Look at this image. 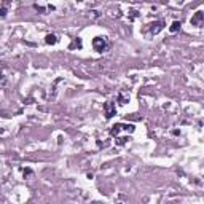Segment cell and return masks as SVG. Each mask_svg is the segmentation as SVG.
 <instances>
[{"mask_svg": "<svg viewBox=\"0 0 204 204\" xmlns=\"http://www.w3.org/2000/svg\"><path fill=\"white\" fill-rule=\"evenodd\" d=\"M128 140H129L128 137H121V139H118V144H120V145H123V144L128 142Z\"/></svg>", "mask_w": 204, "mask_h": 204, "instance_id": "9c48e42d", "label": "cell"}, {"mask_svg": "<svg viewBox=\"0 0 204 204\" xmlns=\"http://www.w3.org/2000/svg\"><path fill=\"white\" fill-rule=\"evenodd\" d=\"M70 50H75V48H78V50H81V40L78 38V37H77L73 41H72V43H70Z\"/></svg>", "mask_w": 204, "mask_h": 204, "instance_id": "8992f818", "label": "cell"}, {"mask_svg": "<svg viewBox=\"0 0 204 204\" xmlns=\"http://www.w3.org/2000/svg\"><path fill=\"white\" fill-rule=\"evenodd\" d=\"M180 26H182V24H180V21H174V23L171 24V27H169V30L174 34V32H177V30L180 29Z\"/></svg>", "mask_w": 204, "mask_h": 204, "instance_id": "ba28073f", "label": "cell"}, {"mask_svg": "<svg viewBox=\"0 0 204 204\" xmlns=\"http://www.w3.org/2000/svg\"><path fill=\"white\" fill-rule=\"evenodd\" d=\"M45 41L48 45H54V43H58V37H56V35H46V38H45Z\"/></svg>", "mask_w": 204, "mask_h": 204, "instance_id": "52a82bcc", "label": "cell"}, {"mask_svg": "<svg viewBox=\"0 0 204 204\" xmlns=\"http://www.w3.org/2000/svg\"><path fill=\"white\" fill-rule=\"evenodd\" d=\"M121 129H124V131H129V132H132L134 131V124H115V126H112V129H110V134L112 136H116Z\"/></svg>", "mask_w": 204, "mask_h": 204, "instance_id": "7a4b0ae2", "label": "cell"}, {"mask_svg": "<svg viewBox=\"0 0 204 204\" xmlns=\"http://www.w3.org/2000/svg\"><path fill=\"white\" fill-rule=\"evenodd\" d=\"M93 46L97 53H102V51H105V48H107V40L104 37H96V38H93Z\"/></svg>", "mask_w": 204, "mask_h": 204, "instance_id": "6da1fadb", "label": "cell"}, {"mask_svg": "<svg viewBox=\"0 0 204 204\" xmlns=\"http://www.w3.org/2000/svg\"><path fill=\"white\" fill-rule=\"evenodd\" d=\"M202 19H204V13L202 11H196L195 16L191 18V24L193 26H201L202 24Z\"/></svg>", "mask_w": 204, "mask_h": 204, "instance_id": "5b68a950", "label": "cell"}, {"mask_svg": "<svg viewBox=\"0 0 204 204\" xmlns=\"http://www.w3.org/2000/svg\"><path fill=\"white\" fill-rule=\"evenodd\" d=\"M104 109H105V116L107 118H112L115 113H116V110H115V104H112V102H107V104H104Z\"/></svg>", "mask_w": 204, "mask_h": 204, "instance_id": "277c9868", "label": "cell"}, {"mask_svg": "<svg viewBox=\"0 0 204 204\" xmlns=\"http://www.w3.org/2000/svg\"><path fill=\"white\" fill-rule=\"evenodd\" d=\"M129 18H131V19L137 18V11H136V10H132V11H131V16H129Z\"/></svg>", "mask_w": 204, "mask_h": 204, "instance_id": "30bf717a", "label": "cell"}, {"mask_svg": "<svg viewBox=\"0 0 204 204\" xmlns=\"http://www.w3.org/2000/svg\"><path fill=\"white\" fill-rule=\"evenodd\" d=\"M163 27H164V23H161V21H156V23L149 24V30L155 35V34H158L159 30H163Z\"/></svg>", "mask_w": 204, "mask_h": 204, "instance_id": "3957f363", "label": "cell"}]
</instances>
